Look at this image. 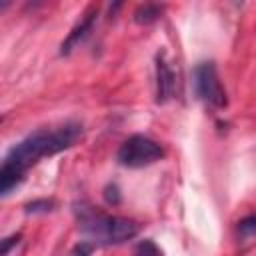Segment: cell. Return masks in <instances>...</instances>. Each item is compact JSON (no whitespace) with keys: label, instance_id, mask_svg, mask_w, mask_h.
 <instances>
[{"label":"cell","instance_id":"obj_1","mask_svg":"<svg viewBox=\"0 0 256 256\" xmlns=\"http://www.w3.org/2000/svg\"><path fill=\"white\" fill-rule=\"evenodd\" d=\"M82 138V126L80 124H64L54 130H36L24 140H20L16 146L8 150V154L2 160L0 168V192L2 196H8L26 176L28 168L34 166L40 158L54 156L62 150H68Z\"/></svg>","mask_w":256,"mask_h":256},{"label":"cell","instance_id":"obj_2","mask_svg":"<svg viewBox=\"0 0 256 256\" xmlns=\"http://www.w3.org/2000/svg\"><path fill=\"white\" fill-rule=\"evenodd\" d=\"M80 230L94 246H114L132 240L138 234V224L124 216H108L80 208Z\"/></svg>","mask_w":256,"mask_h":256},{"label":"cell","instance_id":"obj_3","mask_svg":"<svg viewBox=\"0 0 256 256\" xmlns=\"http://www.w3.org/2000/svg\"><path fill=\"white\" fill-rule=\"evenodd\" d=\"M164 156L162 146L142 134H134L130 138H126L120 148H118V162L126 168H144L148 164H154L156 160H160Z\"/></svg>","mask_w":256,"mask_h":256},{"label":"cell","instance_id":"obj_4","mask_svg":"<svg viewBox=\"0 0 256 256\" xmlns=\"http://www.w3.org/2000/svg\"><path fill=\"white\" fill-rule=\"evenodd\" d=\"M194 90L198 98L212 108H224L228 104L226 90L222 88L216 66L212 62H200L194 68Z\"/></svg>","mask_w":256,"mask_h":256},{"label":"cell","instance_id":"obj_5","mask_svg":"<svg viewBox=\"0 0 256 256\" xmlns=\"http://www.w3.org/2000/svg\"><path fill=\"white\" fill-rule=\"evenodd\" d=\"M174 88H176V76L164 52H160L156 58V102L158 104L168 102L174 96Z\"/></svg>","mask_w":256,"mask_h":256},{"label":"cell","instance_id":"obj_6","mask_svg":"<svg viewBox=\"0 0 256 256\" xmlns=\"http://www.w3.org/2000/svg\"><path fill=\"white\" fill-rule=\"evenodd\" d=\"M96 14H98V6H90L88 12L84 14V18L70 30V34L66 36V40H64L62 46H60V54H62V56H64V54H70V52L90 34V30H92V26H94V22H96Z\"/></svg>","mask_w":256,"mask_h":256},{"label":"cell","instance_id":"obj_7","mask_svg":"<svg viewBox=\"0 0 256 256\" xmlns=\"http://www.w3.org/2000/svg\"><path fill=\"white\" fill-rule=\"evenodd\" d=\"M162 14V6L160 4H152V2H146V4H140L134 12V20L136 24H152L154 20H158Z\"/></svg>","mask_w":256,"mask_h":256},{"label":"cell","instance_id":"obj_8","mask_svg":"<svg viewBox=\"0 0 256 256\" xmlns=\"http://www.w3.org/2000/svg\"><path fill=\"white\" fill-rule=\"evenodd\" d=\"M134 256H164L162 250L152 240H140L134 248Z\"/></svg>","mask_w":256,"mask_h":256},{"label":"cell","instance_id":"obj_9","mask_svg":"<svg viewBox=\"0 0 256 256\" xmlns=\"http://www.w3.org/2000/svg\"><path fill=\"white\" fill-rule=\"evenodd\" d=\"M238 234H240V238L256 236V214H250L238 222Z\"/></svg>","mask_w":256,"mask_h":256},{"label":"cell","instance_id":"obj_10","mask_svg":"<svg viewBox=\"0 0 256 256\" xmlns=\"http://www.w3.org/2000/svg\"><path fill=\"white\" fill-rule=\"evenodd\" d=\"M94 248H96V246H94L92 242H88V240H80V242H78L66 256H90V254L94 252Z\"/></svg>","mask_w":256,"mask_h":256},{"label":"cell","instance_id":"obj_11","mask_svg":"<svg viewBox=\"0 0 256 256\" xmlns=\"http://www.w3.org/2000/svg\"><path fill=\"white\" fill-rule=\"evenodd\" d=\"M52 206H54L52 200H34V202H30V204H26V212H28V214L48 212V210H52Z\"/></svg>","mask_w":256,"mask_h":256},{"label":"cell","instance_id":"obj_12","mask_svg":"<svg viewBox=\"0 0 256 256\" xmlns=\"http://www.w3.org/2000/svg\"><path fill=\"white\" fill-rule=\"evenodd\" d=\"M104 198L108 204H118L120 202V192H118V186L116 184H108L104 188Z\"/></svg>","mask_w":256,"mask_h":256},{"label":"cell","instance_id":"obj_13","mask_svg":"<svg viewBox=\"0 0 256 256\" xmlns=\"http://www.w3.org/2000/svg\"><path fill=\"white\" fill-rule=\"evenodd\" d=\"M18 240H20V234H14V236H10V238L2 240V256H8L10 248H12L14 244H18Z\"/></svg>","mask_w":256,"mask_h":256}]
</instances>
